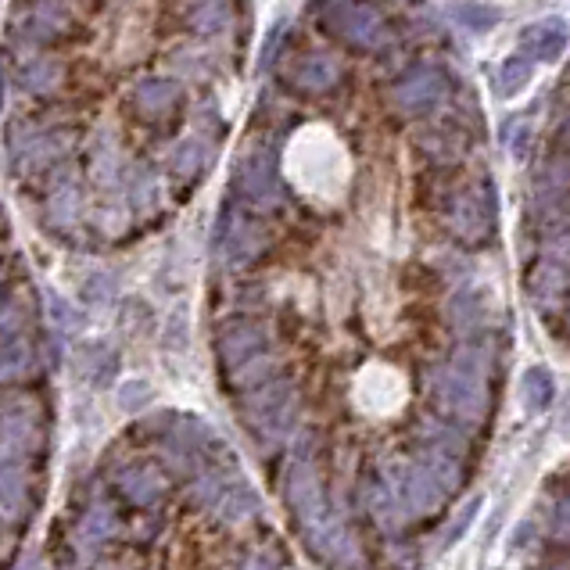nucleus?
Masks as SVG:
<instances>
[{
	"instance_id": "26",
	"label": "nucleus",
	"mask_w": 570,
	"mask_h": 570,
	"mask_svg": "<svg viewBox=\"0 0 570 570\" xmlns=\"http://www.w3.org/2000/svg\"><path fill=\"white\" fill-rule=\"evenodd\" d=\"M277 377H280V359L272 352H258L255 359H247V363H241L238 369H227V374H222V380H227V388L233 395L255 391Z\"/></svg>"
},
{
	"instance_id": "38",
	"label": "nucleus",
	"mask_w": 570,
	"mask_h": 570,
	"mask_svg": "<svg viewBox=\"0 0 570 570\" xmlns=\"http://www.w3.org/2000/svg\"><path fill=\"white\" fill-rule=\"evenodd\" d=\"M151 399H155L151 384L141 380V377H136V380H122V388L116 391V402H119V409H122V413H130V416L141 413V409H144L147 402H151Z\"/></svg>"
},
{
	"instance_id": "41",
	"label": "nucleus",
	"mask_w": 570,
	"mask_h": 570,
	"mask_svg": "<svg viewBox=\"0 0 570 570\" xmlns=\"http://www.w3.org/2000/svg\"><path fill=\"white\" fill-rule=\"evenodd\" d=\"M155 180L151 172H136V177L130 180V205L136 208V213H147V208H155Z\"/></svg>"
},
{
	"instance_id": "1",
	"label": "nucleus",
	"mask_w": 570,
	"mask_h": 570,
	"mask_svg": "<svg viewBox=\"0 0 570 570\" xmlns=\"http://www.w3.org/2000/svg\"><path fill=\"white\" fill-rule=\"evenodd\" d=\"M427 399L435 413L463 430L492 420V352L481 341H463L445 363L427 369Z\"/></svg>"
},
{
	"instance_id": "11",
	"label": "nucleus",
	"mask_w": 570,
	"mask_h": 570,
	"mask_svg": "<svg viewBox=\"0 0 570 570\" xmlns=\"http://www.w3.org/2000/svg\"><path fill=\"white\" fill-rule=\"evenodd\" d=\"M327 29L355 51H380L391 40L388 22L369 4H338L327 11Z\"/></svg>"
},
{
	"instance_id": "51",
	"label": "nucleus",
	"mask_w": 570,
	"mask_h": 570,
	"mask_svg": "<svg viewBox=\"0 0 570 570\" xmlns=\"http://www.w3.org/2000/svg\"><path fill=\"white\" fill-rule=\"evenodd\" d=\"M563 133L570 136V111H567V116H563Z\"/></svg>"
},
{
	"instance_id": "44",
	"label": "nucleus",
	"mask_w": 570,
	"mask_h": 570,
	"mask_svg": "<svg viewBox=\"0 0 570 570\" xmlns=\"http://www.w3.org/2000/svg\"><path fill=\"white\" fill-rule=\"evenodd\" d=\"M111 294H116V283H108L105 277H90L83 283V299L90 305H105Z\"/></svg>"
},
{
	"instance_id": "40",
	"label": "nucleus",
	"mask_w": 570,
	"mask_h": 570,
	"mask_svg": "<svg viewBox=\"0 0 570 570\" xmlns=\"http://www.w3.org/2000/svg\"><path fill=\"white\" fill-rule=\"evenodd\" d=\"M90 172H94V180L101 183V187H111L116 183V177H119V158H116V144H105V147H97L94 151V166H90Z\"/></svg>"
},
{
	"instance_id": "46",
	"label": "nucleus",
	"mask_w": 570,
	"mask_h": 570,
	"mask_svg": "<svg viewBox=\"0 0 570 570\" xmlns=\"http://www.w3.org/2000/svg\"><path fill=\"white\" fill-rule=\"evenodd\" d=\"M506 147H510V155H524L527 151V122H513L510 130H506Z\"/></svg>"
},
{
	"instance_id": "20",
	"label": "nucleus",
	"mask_w": 570,
	"mask_h": 570,
	"mask_svg": "<svg viewBox=\"0 0 570 570\" xmlns=\"http://www.w3.org/2000/svg\"><path fill=\"white\" fill-rule=\"evenodd\" d=\"M570 44V29L563 19H538L520 33V47L531 61H542V65H553L560 61V54Z\"/></svg>"
},
{
	"instance_id": "25",
	"label": "nucleus",
	"mask_w": 570,
	"mask_h": 570,
	"mask_svg": "<svg viewBox=\"0 0 570 570\" xmlns=\"http://www.w3.org/2000/svg\"><path fill=\"white\" fill-rule=\"evenodd\" d=\"M76 369L80 377L86 384H94V388H105V384H111V377H116L119 369V352L111 349L108 341H83L80 352H76Z\"/></svg>"
},
{
	"instance_id": "6",
	"label": "nucleus",
	"mask_w": 570,
	"mask_h": 570,
	"mask_svg": "<svg viewBox=\"0 0 570 570\" xmlns=\"http://www.w3.org/2000/svg\"><path fill=\"white\" fill-rule=\"evenodd\" d=\"M280 499H283V506H288V513L299 531L316 524L319 517H327L333 510L330 499H327V481H324V474H319V463L302 460V456H291V460L283 463Z\"/></svg>"
},
{
	"instance_id": "17",
	"label": "nucleus",
	"mask_w": 570,
	"mask_h": 570,
	"mask_svg": "<svg viewBox=\"0 0 570 570\" xmlns=\"http://www.w3.org/2000/svg\"><path fill=\"white\" fill-rule=\"evenodd\" d=\"M527 299L538 313H556L570 299V269L556 258H542L527 269Z\"/></svg>"
},
{
	"instance_id": "43",
	"label": "nucleus",
	"mask_w": 570,
	"mask_h": 570,
	"mask_svg": "<svg viewBox=\"0 0 570 570\" xmlns=\"http://www.w3.org/2000/svg\"><path fill=\"white\" fill-rule=\"evenodd\" d=\"M238 570H280V553L277 549H252V553H244Z\"/></svg>"
},
{
	"instance_id": "8",
	"label": "nucleus",
	"mask_w": 570,
	"mask_h": 570,
	"mask_svg": "<svg viewBox=\"0 0 570 570\" xmlns=\"http://www.w3.org/2000/svg\"><path fill=\"white\" fill-rule=\"evenodd\" d=\"M305 549L316 556L319 563H327L330 570H359L363 567V549L352 524L338 510H330L327 517H319L316 524H308L299 531Z\"/></svg>"
},
{
	"instance_id": "15",
	"label": "nucleus",
	"mask_w": 570,
	"mask_h": 570,
	"mask_svg": "<svg viewBox=\"0 0 570 570\" xmlns=\"http://www.w3.org/2000/svg\"><path fill=\"white\" fill-rule=\"evenodd\" d=\"M258 352H269V330L258 319H227L216 330V359L227 369H238L247 359H255Z\"/></svg>"
},
{
	"instance_id": "50",
	"label": "nucleus",
	"mask_w": 570,
	"mask_h": 570,
	"mask_svg": "<svg viewBox=\"0 0 570 570\" xmlns=\"http://www.w3.org/2000/svg\"><path fill=\"white\" fill-rule=\"evenodd\" d=\"M538 570H570V563H563V560H549V563H542Z\"/></svg>"
},
{
	"instance_id": "4",
	"label": "nucleus",
	"mask_w": 570,
	"mask_h": 570,
	"mask_svg": "<svg viewBox=\"0 0 570 570\" xmlns=\"http://www.w3.org/2000/svg\"><path fill=\"white\" fill-rule=\"evenodd\" d=\"M495 222H499V197H495L492 180H477L449 197L445 208V227L460 244L481 247L495 238Z\"/></svg>"
},
{
	"instance_id": "19",
	"label": "nucleus",
	"mask_w": 570,
	"mask_h": 570,
	"mask_svg": "<svg viewBox=\"0 0 570 570\" xmlns=\"http://www.w3.org/2000/svg\"><path fill=\"white\" fill-rule=\"evenodd\" d=\"M413 460L424 463L430 474L438 477V485L449 492V495H460L466 485V456L460 452H449L441 449L435 441H424V438H413V449H409Z\"/></svg>"
},
{
	"instance_id": "7",
	"label": "nucleus",
	"mask_w": 570,
	"mask_h": 570,
	"mask_svg": "<svg viewBox=\"0 0 570 570\" xmlns=\"http://www.w3.org/2000/svg\"><path fill=\"white\" fill-rule=\"evenodd\" d=\"M269 230L258 222L255 216L241 213V208H227L219 216V227H216V258L227 266H252L258 263L266 252H269Z\"/></svg>"
},
{
	"instance_id": "39",
	"label": "nucleus",
	"mask_w": 570,
	"mask_h": 570,
	"mask_svg": "<svg viewBox=\"0 0 570 570\" xmlns=\"http://www.w3.org/2000/svg\"><path fill=\"white\" fill-rule=\"evenodd\" d=\"M456 19H460L463 26L474 29V33H485V29L499 26V11L485 8V4H460V8H456Z\"/></svg>"
},
{
	"instance_id": "22",
	"label": "nucleus",
	"mask_w": 570,
	"mask_h": 570,
	"mask_svg": "<svg viewBox=\"0 0 570 570\" xmlns=\"http://www.w3.org/2000/svg\"><path fill=\"white\" fill-rule=\"evenodd\" d=\"M341 80V65L338 58L330 54H302L291 65V86L302 94H327L333 90Z\"/></svg>"
},
{
	"instance_id": "9",
	"label": "nucleus",
	"mask_w": 570,
	"mask_h": 570,
	"mask_svg": "<svg viewBox=\"0 0 570 570\" xmlns=\"http://www.w3.org/2000/svg\"><path fill=\"white\" fill-rule=\"evenodd\" d=\"M238 194L252 208H258V213H277L283 205L277 151H272V147L255 144L244 151V158L238 162Z\"/></svg>"
},
{
	"instance_id": "16",
	"label": "nucleus",
	"mask_w": 570,
	"mask_h": 570,
	"mask_svg": "<svg viewBox=\"0 0 570 570\" xmlns=\"http://www.w3.org/2000/svg\"><path fill=\"white\" fill-rule=\"evenodd\" d=\"M122 531V520L116 513V506L108 499H90L86 502V510L80 513L76 527H72V549L76 556H97L105 542H111Z\"/></svg>"
},
{
	"instance_id": "33",
	"label": "nucleus",
	"mask_w": 570,
	"mask_h": 570,
	"mask_svg": "<svg viewBox=\"0 0 570 570\" xmlns=\"http://www.w3.org/2000/svg\"><path fill=\"white\" fill-rule=\"evenodd\" d=\"M531 58L527 54H517V58H506L499 72H495V90H499L502 97H513L520 94L524 86L531 83Z\"/></svg>"
},
{
	"instance_id": "5",
	"label": "nucleus",
	"mask_w": 570,
	"mask_h": 570,
	"mask_svg": "<svg viewBox=\"0 0 570 570\" xmlns=\"http://www.w3.org/2000/svg\"><path fill=\"white\" fill-rule=\"evenodd\" d=\"M377 474L388 481V488L399 495V502L413 520L438 517L445 510V502L452 499V495L438 485V477L420 460H413V456H409V460H384Z\"/></svg>"
},
{
	"instance_id": "35",
	"label": "nucleus",
	"mask_w": 570,
	"mask_h": 570,
	"mask_svg": "<svg viewBox=\"0 0 570 570\" xmlns=\"http://www.w3.org/2000/svg\"><path fill=\"white\" fill-rule=\"evenodd\" d=\"M222 488H227V481L219 477L216 466H208L205 474H197L194 481H187V499L194 510H213V506L219 502Z\"/></svg>"
},
{
	"instance_id": "42",
	"label": "nucleus",
	"mask_w": 570,
	"mask_h": 570,
	"mask_svg": "<svg viewBox=\"0 0 570 570\" xmlns=\"http://www.w3.org/2000/svg\"><path fill=\"white\" fill-rule=\"evenodd\" d=\"M477 506H481V495H474V499H466L460 506V513L452 517V524H449V535H445V545H452V542H460L470 524H474V517H477Z\"/></svg>"
},
{
	"instance_id": "14",
	"label": "nucleus",
	"mask_w": 570,
	"mask_h": 570,
	"mask_svg": "<svg viewBox=\"0 0 570 570\" xmlns=\"http://www.w3.org/2000/svg\"><path fill=\"white\" fill-rule=\"evenodd\" d=\"M40 492H36L33 463L22 460H4V481H0V506H4V531L8 538L29 524V517L36 513Z\"/></svg>"
},
{
	"instance_id": "31",
	"label": "nucleus",
	"mask_w": 570,
	"mask_h": 570,
	"mask_svg": "<svg viewBox=\"0 0 570 570\" xmlns=\"http://www.w3.org/2000/svg\"><path fill=\"white\" fill-rule=\"evenodd\" d=\"M208 158H213L208 155V147L197 141V136H191V141H183L177 147V155H172V172L183 180H197L208 169Z\"/></svg>"
},
{
	"instance_id": "24",
	"label": "nucleus",
	"mask_w": 570,
	"mask_h": 570,
	"mask_svg": "<svg viewBox=\"0 0 570 570\" xmlns=\"http://www.w3.org/2000/svg\"><path fill=\"white\" fill-rule=\"evenodd\" d=\"M40 369V352H36V344L29 333H19V338H8L4 341V359H0V374H4V384L8 388H15L22 384L26 388V380Z\"/></svg>"
},
{
	"instance_id": "47",
	"label": "nucleus",
	"mask_w": 570,
	"mask_h": 570,
	"mask_svg": "<svg viewBox=\"0 0 570 570\" xmlns=\"http://www.w3.org/2000/svg\"><path fill=\"white\" fill-rule=\"evenodd\" d=\"M51 316H58V324L65 327V330L76 327V313H72V308L65 305V299H58V294L51 299Z\"/></svg>"
},
{
	"instance_id": "37",
	"label": "nucleus",
	"mask_w": 570,
	"mask_h": 570,
	"mask_svg": "<svg viewBox=\"0 0 570 570\" xmlns=\"http://www.w3.org/2000/svg\"><path fill=\"white\" fill-rule=\"evenodd\" d=\"M420 144L427 147V155H430V158H460L463 136H460V133H452V130L430 126L424 136H420Z\"/></svg>"
},
{
	"instance_id": "48",
	"label": "nucleus",
	"mask_w": 570,
	"mask_h": 570,
	"mask_svg": "<svg viewBox=\"0 0 570 570\" xmlns=\"http://www.w3.org/2000/svg\"><path fill=\"white\" fill-rule=\"evenodd\" d=\"M86 570H130V563L122 560V556H111V560H108L105 553H97L94 560L86 563Z\"/></svg>"
},
{
	"instance_id": "12",
	"label": "nucleus",
	"mask_w": 570,
	"mask_h": 570,
	"mask_svg": "<svg viewBox=\"0 0 570 570\" xmlns=\"http://www.w3.org/2000/svg\"><path fill=\"white\" fill-rule=\"evenodd\" d=\"M111 485H116L119 499L133 506L136 513H155V506L162 502L169 492V474L158 460H130L116 470Z\"/></svg>"
},
{
	"instance_id": "23",
	"label": "nucleus",
	"mask_w": 570,
	"mask_h": 570,
	"mask_svg": "<svg viewBox=\"0 0 570 570\" xmlns=\"http://www.w3.org/2000/svg\"><path fill=\"white\" fill-rule=\"evenodd\" d=\"M213 513L222 520V524H247V520H255L258 513H263V499H258V492L247 485V481L233 477V481H227V488H222Z\"/></svg>"
},
{
	"instance_id": "18",
	"label": "nucleus",
	"mask_w": 570,
	"mask_h": 570,
	"mask_svg": "<svg viewBox=\"0 0 570 570\" xmlns=\"http://www.w3.org/2000/svg\"><path fill=\"white\" fill-rule=\"evenodd\" d=\"M72 26H76V8H72V0H36L26 22H22V33H26L29 44H54Z\"/></svg>"
},
{
	"instance_id": "49",
	"label": "nucleus",
	"mask_w": 570,
	"mask_h": 570,
	"mask_svg": "<svg viewBox=\"0 0 570 570\" xmlns=\"http://www.w3.org/2000/svg\"><path fill=\"white\" fill-rule=\"evenodd\" d=\"M560 435H563V438L570 435V405L563 409V416H560Z\"/></svg>"
},
{
	"instance_id": "2",
	"label": "nucleus",
	"mask_w": 570,
	"mask_h": 570,
	"mask_svg": "<svg viewBox=\"0 0 570 570\" xmlns=\"http://www.w3.org/2000/svg\"><path fill=\"white\" fill-rule=\"evenodd\" d=\"M238 413L247 424V430H255L266 441H283L299 430L302 420V391L299 384L288 377H277L263 384L255 391L238 395Z\"/></svg>"
},
{
	"instance_id": "36",
	"label": "nucleus",
	"mask_w": 570,
	"mask_h": 570,
	"mask_svg": "<svg viewBox=\"0 0 570 570\" xmlns=\"http://www.w3.org/2000/svg\"><path fill=\"white\" fill-rule=\"evenodd\" d=\"M187 22L197 33H219L230 22V8L222 4V0H197V4L191 8Z\"/></svg>"
},
{
	"instance_id": "45",
	"label": "nucleus",
	"mask_w": 570,
	"mask_h": 570,
	"mask_svg": "<svg viewBox=\"0 0 570 570\" xmlns=\"http://www.w3.org/2000/svg\"><path fill=\"white\" fill-rule=\"evenodd\" d=\"M122 324L126 327H141V330H151V308L144 302H130L126 313H122Z\"/></svg>"
},
{
	"instance_id": "34",
	"label": "nucleus",
	"mask_w": 570,
	"mask_h": 570,
	"mask_svg": "<svg viewBox=\"0 0 570 570\" xmlns=\"http://www.w3.org/2000/svg\"><path fill=\"white\" fill-rule=\"evenodd\" d=\"M549 535L560 545H570V477L549 495Z\"/></svg>"
},
{
	"instance_id": "29",
	"label": "nucleus",
	"mask_w": 570,
	"mask_h": 570,
	"mask_svg": "<svg viewBox=\"0 0 570 570\" xmlns=\"http://www.w3.org/2000/svg\"><path fill=\"white\" fill-rule=\"evenodd\" d=\"M80 213H83V197H80V187L76 180H61L47 194V219H51L54 230H72L80 222Z\"/></svg>"
},
{
	"instance_id": "21",
	"label": "nucleus",
	"mask_w": 570,
	"mask_h": 570,
	"mask_svg": "<svg viewBox=\"0 0 570 570\" xmlns=\"http://www.w3.org/2000/svg\"><path fill=\"white\" fill-rule=\"evenodd\" d=\"M130 101H133L136 116H144V119H166V116H172V111L180 108L183 94H180V86L172 83V80L151 76V80H141V83L133 86Z\"/></svg>"
},
{
	"instance_id": "30",
	"label": "nucleus",
	"mask_w": 570,
	"mask_h": 570,
	"mask_svg": "<svg viewBox=\"0 0 570 570\" xmlns=\"http://www.w3.org/2000/svg\"><path fill=\"white\" fill-rule=\"evenodd\" d=\"M535 197H570V151H556L538 166Z\"/></svg>"
},
{
	"instance_id": "10",
	"label": "nucleus",
	"mask_w": 570,
	"mask_h": 570,
	"mask_svg": "<svg viewBox=\"0 0 570 570\" xmlns=\"http://www.w3.org/2000/svg\"><path fill=\"white\" fill-rule=\"evenodd\" d=\"M388 97L399 116L420 119L445 105V97H449V80H445V72L435 65H416L413 72H405V76L391 86Z\"/></svg>"
},
{
	"instance_id": "13",
	"label": "nucleus",
	"mask_w": 570,
	"mask_h": 570,
	"mask_svg": "<svg viewBox=\"0 0 570 570\" xmlns=\"http://www.w3.org/2000/svg\"><path fill=\"white\" fill-rule=\"evenodd\" d=\"M359 510L374 524L380 535L388 538H402V531L413 524V517L405 513V506L399 502V495L388 488V481L380 474H366L359 481Z\"/></svg>"
},
{
	"instance_id": "32",
	"label": "nucleus",
	"mask_w": 570,
	"mask_h": 570,
	"mask_svg": "<svg viewBox=\"0 0 570 570\" xmlns=\"http://www.w3.org/2000/svg\"><path fill=\"white\" fill-rule=\"evenodd\" d=\"M449 319L460 333H470L481 327V319H485V305H481L474 291H456L449 302Z\"/></svg>"
},
{
	"instance_id": "27",
	"label": "nucleus",
	"mask_w": 570,
	"mask_h": 570,
	"mask_svg": "<svg viewBox=\"0 0 570 570\" xmlns=\"http://www.w3.org/2000/svg\"><path fill=\"white\" fill-rule=\"evenodd\" d=\"M65 83V65L54 58H36V61H22L19 69V86L33 97H51L61 90Z\"/></svg>"
},
{
	"instance_id": "28",
	"label": "nucleus",
	"mask_w": 570,
	"mask_h": 570,
	"mask_svg": "<svg viewBox=\"0 0 570 570\" xmlns=\"http://www.w3.org/2000/svg\"><path fill=\"white\" fill-rule=\"evenodd\" d=\"M556 399V380L545 366H527L520 377V405L527 409V416L549 413V405Z\"/></svg>"
},
{
	"instance_id": "3",
	"label": "nucleus",
	"mask_w": 570,
	"mask_h": 570,
	"mask_svg": "<svg viewBox=\"0 0 570 570\" xmlns=\"http://www.w3.org/2000/svg\"><path fill=\"white\" fill-rule=\"evenodd\" d=\"M51 441V420L36 391L8 388L4 395V460L36 463Z\"/></svg>"
}]
</instances>
